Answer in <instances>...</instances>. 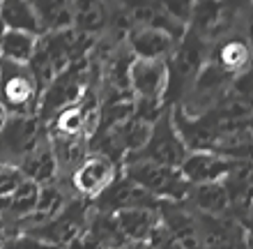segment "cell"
Here are the masks:
<instances>
[{"label": "cell", "mask_w": 253, "mask_h": 249, "mask_svg": "<svg viewBox=\"0 0 253 249\" xmlns=\"http://www.w3.org/2000/svg\"><path fill=\"white\" fill-rule=\"evenodd\" d=\"M207 58H210V42L193 33V30H184L180 42L175 44L173 53L166 58V101L168 108L177 106L184 95L189 93V88L193 86L196 76L203 67H205Z\"/></svg>", "instance_id": "6da1fadb"}, {"label": "cell", "mask_w": 253, "mask_h": 249, "mask_svg": "<svg viewBox=\"0 0 253 249\" xmlns=\"http://www.w3.org/2000/svg\"><path fill=\"white\" fill-rule=\"evenodd\" d=\"M120 173L161 203H184L191 189L182 178L180 168H168L150 162H126L122 164Z\"/></svg>", "instance_id": "7a4b0ae2"}, {"label": "cell", "mask_w": 253, "mask_h": 249, "mask_svg": "<svg viewBox=\"0 0 253 249\" xmlns=\"http://www.w3.org/2000/svg\"><path fill=\"white\" fill-rule=\"evenodd\" d=\"M187 152L189 150L184 148V143H182L180 134L175 129L173 108H164V113L150 127V136H147L145 146L133 157H129L126 162H150V164H159V166H168V168H180Z\"/></svg>", "instance_id": "3957f363"}, {"label": "cell", "mask_w": 253, "mask_h": 249, "mask_svg": "<svg viewBox=\"0 0 253 249\" xmlns=\"http://www.w3.org/2000/svg\"><path fill=\"white\" fill-rule=\"evenodd\" d=\"M42 88L28 65L0 60V104L14 118L35 115Z\"/></svg>", "instance_id": "277c9868"}, {"label": "cell", "mask_w": 253, "mask_h": 249, "mask_svg": "<svg viewBox=\"0 0 253 249\" xmlns=\"http://www.w3.org/2000/svg\"><path fill=\"white\" fill-rule=\"evenodd\" d=\"M118 173H120L118 164H113L108 157L99 155V152H87L79 162V166L69 173L67 185H69V192L76 199L92 203L115 180Z\"/></svg>", "instance_id": "5b68a950"}, {"label": "cell", "mask_w": 253, "mask_h": 249, "mask_svg": "<svg viewBox=\"0 0 253 249\" xmlns=\"http://www.w3.org/2000/svg\"><path fill=\"white\" fill-rule=\"evenodd\" d=\"M159 205H161V201H157L152 194H147L145 189L138 187L129 178H125L122 173L115 175V180L92 201V208L97 212H106V215H115V212L129 210V208L157 210Z\"/></svg>", "instance_id": "8992f818"}, {"label": "cell", "mask_w": 253, "mask_h": 249, "mask_svg": "<svg viewBox=\"0 0 253 249\" xmlns=\"http://www.w3.org/2000/svg\"><path fill=\"white\" fill-rule=\"evenodd\" d=\"M166 60H133L129 69V93L133 101H159L166 106Z\"/></svg>", "instance_id": "52a82bcc"}, {"label": "cell", "mask_w": 253, "mask_h": 249, "mask_svg": "<svg viewBox=\"0 0 253 249\" xmlns=\"http://www.w3.org/2000/svg\"><path fill=\"white\" fill-rule=\"evenodd\" d=\"M235 164H237L235 159H228L223 155H216L210 150H198V152H187L184 162L180 164V173L189 187H198V185L223 182L228 173L235 168Z\"/></svg>", "instance_id": "ba28073f"}, {"label": "cell", "mask_w": 253, "mask_h": 249, "mask_svg": "<svg viewBox=\"0 0 253 249\" xmlns=\"http://www.w3.org/2000/svg\"><path fill=\"white\" fill-rule=\"evenodd\" d=\"M207 62H212L230 79L247 74L249 72V62H251V47L244 33H228L226 37L212 42L210 44V58Z\"/></svg>", "instance_id": "9c48e42d"}, {"label": "cell", "mask_w": 253, "mask_h": 249, "mask_svg": "<svg viewBox=\"0 0 253 249\" xmlns=\"http://www.w3.org/2000/svg\"><path fill=\"white\" fill-rule=\"evenodd\" d=\"M74 199V194L69 192L67 185H62V180L46 182V185H40V194H37V205H35L33 215L26 219V224L19 229V233H26L30 229H37V226H44L51 219L60 215L62 210L67 208V203Z\"/></svg>", "instance_id": "30bf717a"}, {"label": "cell", "mask_w": 253, "mask_h": 249, "mask_svg": "<svg viewBox=\"0 0 253 249\" xmlns=\"http://www.w3.org/2000/svg\"><path fill=\"white\" fill-rule=\"evenodd\" d=\"M180 40H173L170 35L161 33L157 28L136 26L126 35V49L133 53L136 60H166L173 53L175 44Z\"/></svg>", "instance_id": "8fae6325"}, {"label": "cell", "mask_w": 253, "mask_h": 249, "mask_svg": "<svg viewBox=\"0 0 253 249\" xmlns=\"http://www.w3.org/2000/svg\"><path fill=\"white\" fill-rule=\"evenodd\" d=\"M16 168L21 171V175L26 180L35 182V185H46V182H53L60 178L58 162H55V155H53V148H51V141H48L46 129L40 136V141L33 146V150L16 164Z\"/></svg>", "instance_id": "7c38bea8"}, {"label": "cell", "mask_w": 253, "mask_h": 249, "mask_svg": "<svg viewBox=\"0 0 253 249\" xmlns=\"http://www.w3.org/2000/svg\"><path fill=\"white\" fill-rule=\"evenodd\" d=\"M113 222L120 231V236L125 238L126 247L129 245L147 243L154 229L159 226V212L152 208H129L120 210L113 215Z\"/></svg>", "instance_id": "4fadbf2b"}, {"label": "cell", "mask_w": 253, "mask_h": 249, "mask_svg": "<svg viewBox=\"0 0 253 249\" xmlns=\"http://www.w3.org/2000/svg\"><path fill=\"white\" fill-rule=\"evenodd\" d=\"M40 35L67 33L74 26V2L67 0H37L33 2Z\"/></svg>", "instance_id": "5bb4252c"}, {"label": "cell", "mask_w": 253, "mask_h": 249, "mask_svg": "<svg viewBox=\"0 0 253 249\" xmlns=\"http://www.w3.org/2000/svg\"><path fill=\"white\" fill-rule=\"evenodd\" d=\"M184 203L193 212L207 215V217H226L230 212V201H228V192L223 187V182L191 187Z\"/></svg>", "instance_id": "9a60e30c"}, {"label": "cell", "mask_w": 253, "mask_h": 249, "mask_svg": "<svg viewBox=\"0 0 253 249\" xmlns=\"http://www.w3.org/2000/svg\"><path fill=\"white\" fill-rule=\"evenodd\" d=\"M106 28H108V7L104 2H94V0L74 2L72 30L76 35L90 37V40H101Z\"/></svg>", "instance_id": "2e32d148"}, {"label": "cell", "mask_w": 253, "mask_h": 249, "mask_svg": "<svg viewBox=\"0 0 253 249\" xmlns=\"http://www.w3.org/2000/svg\"><path fill=\"white\" fill-rule=\"evenodd\" d=\"M0 23L5 30H12V33H28L40 37V26H37L33 2H21V0L0 2Z\"/></svg>", "instance_id": "e0dca14e"}, {"label": "cell", "mask_w": 253, "mask_h": 249, "mask_svg": "<svg viewBox=\"0 0 253 249\" xmlns=\"http://www.w3.org/2000/svg\"><path fill=\"white\" fill-rule=\"evenodd\" d=\"M35 47H37V35L5 30V35L0 37V60L12 65H28L33 60Z\"/></svg>", "instance_id": "ac0fdd59"}, {"label": "cell", "mask_w": 253, "mask_h": 249, "mask_svg": "<svg viewBox=\"0 0 253 249\" xmlns=\"http://www.w3.org/2000/svg\"><path fill=\"white\" fill-rule=\"evenodd\" d=\"M0 249H60L53 245L37 240V238L28 236V233H14V236H5V240L0 243Z\"/></svg>", "instance_id": "d6986e66"}, {"label": "cell", "mask_w": 253, "mask_h": 249, "mask_svg": "<svg viewBox=\"0 0 253 249\" xmlns=\"http://www.w3.org/2000/svg\"><path fill=\"white\" fill-rule=\"evenodd\" d=\"M23 180H26V178L21 175V171L16 166H12V164H0V201L7 199Z\"/></svg>", "instance_id": "ffe728a7"}, {"label": "cell", "mask_w": 253, "mask_h": 249, "mask_svg": "<svg viewBox=\"0 0 253 249\" xmlns=\"http://www.w3.org/2000/svg\"><path fill=\"white\" fill-rule=\"evenodd\" d=\"M7 120H9V113L5 111V106L0 104V132L5 129V125H7Z\"/></svg>", "instance_id": "44dd1931"}, {"label": "cell", "mask_w": 253, "mask_h": 249, "mask_svg": "<svg viewBox=\"0 0 253 249\" xmlns=\"http://www.w3.org/2000/svg\"><path fill=\"white\" fill-rule=\"evenodd\" d=\"M2 240H5V233H0V243H2Z\"/></svg>", "instance_id": "7402d4cb"}, {"label": "cell", "mask_w": 253, "mask_h": 249, "mask_svg": "<svg viewBox=\"0 0 253 249\" xmlns=\"http://www.w3.org/2000/svg\"><path fill=\"white\" fill-rule=\"evenodd\" d=\"M115 249H129V247H115Z\"/></svg>", "instance_id": "603a6c76"}]
</instances>
